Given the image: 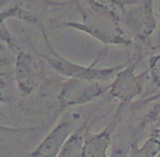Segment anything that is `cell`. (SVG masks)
<instances>
[{"label": "cell", "mask_w": 160, "mask_h": 157, "mask_svg": "<svg viewBox=\"0 0 160 157\" xmlns=\"http://www.w3.org/2000/svg\"><path fill=\"white\" fill-rule=\"evenodd\" d=\"M44 58L59 74L66 76L67 79H75V80L100 82L109 79L118 69H122V66L109 69H96L93 67L80 66L65 59L64 57L53 51V49H51V56H44Z\"/></svg>", "instance_id": "6da1fadb"}, {"label": "cell", "mask_w": 160, "mask_h": 157, "mask_svg": "<svg viewBox=\"0 0 160 157\" xmlns=\"http://www.w3.org/2000/svg\"><path fill=\"white\" fill-rule=\"evenodd\" d=\"M107 91L100 82L67 79L62 85L58 95L62 106H77L92 102Z\"/></svg>", "instance_id": "7a4b0ae2"}, {"label": "cell", "mask_w": 160, "mask_h": 157, "mask_svg": "<svg viewBox=\"0 0 160 157\" xmlns=\"http://www.w3.org/2000/svg\"><path fill=\"white\" fill-rule=\"evenodd\" d=\"M73 131L75 129L71 121L64 120L59 122L27 157H57L66 140Z\"/></svg>", "instance_id": "3957f363"}, {"label": "cell", "mask_w": 160, "mask_h": 157, "mask_svg": "<svg viewBox=\"0 0 160 157\" xmlns=\"http://www.w3.org/2000/svg\"><path fill=\"white\" fill-rule=\"evenodd\" d=\"M142 85L140 81L134 76L133 69H126L118 74L114 82L110 87V94L112 97H115L121 100L122 108L125 104L129 103L134 97L140 93Z\"/></svg>", "instance_id": "277c9868"}, {"label": "cell", "mask_w": 160, "mask_h": 157, "mask_svg": "<svg viewBox=\"0 0 160 157\" xmlns=\"http://www.w3.org/2000/svg\"><path fill=\"white\" fill-rule=\"evenodd\" d=\"M120 110L116 113L115 119L111 121V123L108 124L101 132L91 135L85 140L82 147V155L83 157H109L108 156V150L111 146L112 142V134L114 132L116 124H118V117L120 115Z\"/></svg>", "instance_id": "5b68a950"}, {"label": "cell", "mask_w": 160, "mask_h": 157, "mask_svg": "<svg viewBox=\"0 0 160 157\" xmlns=\"http://www.w3.org/2000/svg\"><path fill=\"white\" fill-rule=\"evenodd\" d=\"M35 69L31 55L19 53L16 63V80L20 92L28 96L33 92L35 86Z\"/></svg>", "instance_id": "8992f818"}, {"label": "cell", "mask_w": 160, "mask_h": 157, "mask_svg": "<svg viewBox=\"0 0 160 157\" xmlns=\"http://www.w3.org/2000/svg\"><path fill=\"white\" fill-rule=\"evenodd\" d=\"M86 124H87V121L83 123L81 128L75 130L69 135L57 157H83L82 147L83 143H85V139H83L82 133Z\"/></svg>", "instance_id": "52a82bcc"}, {"label": "cell", "mask_w": 160, "mask_h": 157, "mask_svg": "<svg viewBox=\"0 0 160 157\" xmlns=\"http://www.w3.org/2000/svg\"><path fill=\"white\" fill-rule=\"evenodd\" d=\"M160 153V145L151 137L146 140L142 146L132 147L131 157H156Z\"/></svg>", "instance_id": "ba28073f"}, {"label": "cell", "mask_w": 160, "mask_h": 157, "mask_svg": "<svg viewBox=\"0 0 160 157\" xmlns=\"http://www.w3.org/2000/svg\"><path fill=\"white\" fill-rule=\"evenodd\" d=\"M20 131H24V129L0 126V139H2V136L6 134V133H16V132H20Z\"/></svg>", "instance_id": "9c48e42d"}, {"label": "cell", "mask_w": 160, "mask_h": 157, "mask_svg": "<svg viewBox=\"0 0 160 157\" xmlns=\"http://www.w3.org/2000/svg\"><path fill=\"white\" fill-rule=\"evenodd\" d=\"M110 157H127L126 150H125L123 147H118V146H115V147L112 150Z\"/></svg>", "instance_id": "30bf717a"}, {"label": "cell", "mask_w": 160, "mask_h": 157, "mask_svg": "<svg viewBox=\"0 0 160 157\" xmlns=\"http://www.w3.org/2000/svg\"><path fill=\"white\" fill-rule=\"evenodd\" d=\"M2 115V111H1V109H0V116Z\"/></svg>", "instance_id": "8fae6325"}]
</instances>
